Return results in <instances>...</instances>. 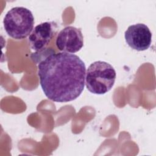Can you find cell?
<instances>
[{
  "mask_svg": "<svg viewBox=\"0 0 156 156\" xmlns=\"http://www.w3.org/2000/svg\"><path fill=\"white\" fill-rule=\"evenodd\" d=\"M55 44L58 49L68 53H76L83 46V37L80 29L66 26L57 34Z\"/></svg>",
  "mask_w": 156,
  "mask_h": 156,
  "instance_id": "4",
  "label": "cell"
},
{
  "mask_svg": "<svg viewBox=\"0 0 156 156\" xmlns=\"http://www.w3.org/2000/svg\"><path fill=\"white\" fill-rule=\"evenodd\" d=\"M3 24L6 33L10 37L22 40L29 36L33 30L34 17L28 9L15 7L7 12Z\"/></svg>",
  "mask_w": 156,
  "mask_h": 156,
  "instance_id": "3",
  "label": "cell"
},
{
  "mask_svg": "<svg viewBox=\"0 0 156 156\" xmlns=\"http://www.w3.org/2000/svg\"><path fill=\"white\" fill-rule=\"evenodd\" d=\"M55 26L52 21L44 22L35 26L29 36L30 48L36 52L44 51L54 36Z\"/></svg>",
  "mask_w": 156,
  "mask_h": 156,
  "instance_id": "6",
  "label": "cell"
},
{
  "mask_svg": "<svg viewBox=\"0 0 156 156\" xmlns=\"http://www.w3.org/2000/svg\"><path fill=\"white\" fill-rule=\"evenodd\" d=\"M38 75L42 90L49 99L68 102L77 99L83 91L86 66L77 55L52 53L40 62Z\"/></svg>",
  "mask_w": 156,
  "mask_h": 156,
  "instance_id": "1",
  "label": "cell"
},
{
  "mask_svg": "<svg viewBox=\"0 0 156 156\" xmlns=\"http://www.w3.org/2000/svg\"><path fill=\"white\" fill-rule=\"evenodd\" d=\"M116 77V71L112 65L104 61H96L86 71L85 85L91 93L104 94L112 88Z\"/></svg>",
  "mask_w": 156,
  "mask_h": 156,
  "instance_id": "2",
  "label": "cell"
},
{
  "mask_svg": "<svg viewBox=\"0 0 156 156\" xmlns=\"http://www.w3.org/2000/svg\"><path fill=\"white\" fill-rule=\"evenodd\" d=\"M124 38L129 46L138 51L147 49L152 43V33L149 27L143 23L129 26L124 33Z\"/></svg>",
  "mask_w": 156,
  "mask_h": 156,
  "instance_id": "5",
  "label": "cell"
}]
</instances>
